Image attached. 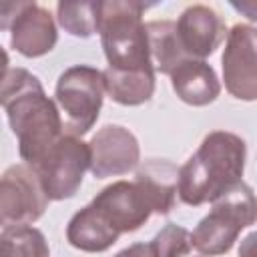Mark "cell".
I'll list each match as a JSON object with an SVG mask.
<instances>
[{"label":"cell","mask_w":257,"mask_h":257,"mask_svg":"<svg viewBox=\"0 0 257 257\" xmlns=\"http://www.w3.org/2000/svg\"><path fill=\"white\" fill-rule=\"evenodd\" d=\"M114 257H157L153 243H133L126 249L118 251Z\"/></svg>","instance_id":"obj_21"},{"label":"cell","mask_w":257,"mask_h":257,"mask_svg":"<svg viewBox=\"0 0 257 257\" xmlns=\"http://www.w3.org/2000/svg\"><path fill=\"white\" fill-rule=\"evenodd\" d=\"M90 173L94 179L126 175L141 161L137 137L120 124H104L88 143Z\"/></svg>","instance_id":"obj_11"},{"label":"cell","mask_w":257,"mask_h":257,"mask_svg":"<svg viewBox=\"0 0 257 257\" xmlns=\"http://www.w3.org/2000/svg\"><path fill=\"white\" fill-rule=\"evenodd\" d=\"M149 4L133 0H98V34L108 68L155 70L143 12Z\"/></svg>","instance_id":"obj_3"},{"label":"cell","mask_w":257,"mask_h":257,"mask_svg":"<svg viewBox=\"0 0 257 257\" xmlns=\"http://www.w3.org/2000/svg\"><path fill=\"white\" fill-rule=\"evenodd\" d=\"M48 195L40 183L38 173L22 165H12L4 171L0 181V221L2 227L30 225L38 221L46 207Z\"/></svg>","instance_id":"obj_8"},{"label":"cell","mask_w":257,"mask_h":257,"mask_svg":"<svg viewBox=\"0 0 257 257\" xmlns=\"http://www.w3.org/2000/svg\"><path fill=\"white\" fill-rule=\"evenodd\" d=\"M90 169V147L80 137L64 133L34 167L50 201H64L78 193Z\"/></svg>","instance_id":"obj_6"},{"label":"cell","mask_w":257,"mask_h":257,"mask_svg":"<svg viewBox=\"0 0 257 257\" xmlns=\"http://www.w3.org/2000/svg\"><path fill=\"white\" fill-rule=\"evenodd\" d=\"M106 94L122 106H139L155 94V70H114L104 68Z\"/></svg>","instance_id":"obj_16"},{"label":"cell","mask_w":257,"mask_h":257,"mask_svg":"<svg viewBox=\"0 0 257 257\" xmlns=\"http://www.w3.org/2000/svg\"><path fill=\"white\" fill-rule=\"evenodd\" d=\"M247 159L245 141L229 131L209 133L179 171V199L189 207L213 203L241 183Z\"/></svg>","instance_id":"obj_2"},{"label":"cell","mask_w":257,"mask_h":257,"mask_svg":"<svg viewBox=\"0 0 257 257\" xmlns=\"http://www.w3.org/2000/svg\"><path fill=\"white\" fill-rule=\"evenodd\" d=\"M102 70L86 64L66 68L56 82V104L64 114V131L76 137L86 135L98 120L104 98Z\"/></svg>","instance_id":"obj_5"},{"label":"cell","mask_w":257,"mask_h":257,"mask_svg":"<svg viewBox=\"0 0 257 257\" xmlns=\"http://www.w3.org/2000/svg\"><path fill=\"white\" fill-rule=\"evenodd\" d=\"M231 6L241 12L243 16H247L249 20L257 22V2L255 0H241V2H231Z\"/></svg>","instance_id":"obj_23"},{"label":"cell","mask_w":257,"mask_h":257,"mask_svg":"<svg viewBox=\"0 0 257 257\" xmlns=\"http://www.w3.org/2000/svg\"><path fill=\"white\" fill-rule=\"evenodd\" d=\"M225 88L237 100H257V28L235 24L227 32L223 56Z\"/></svg>","instance_id":"obj_9"},{"label":"cell","mask_w":257,"mask_h":257,"mask_svg":"<svg viewBox=\"0 0 257 257\" xmlns=\"http://www.w3.org/2000/svg\"><path fill=\"white\" fill-rule=\"evenodd\" d=\"M147 36H149V48L155 72L169 74L187 60V52L183 50V44L179 40L177 22L173 20H151L147 22Z\"/></svg>","instance_id":"obj_17"},{"label":"cell","mask_w":257,"mask_h":257,"mask_svg":"<svg viewBox=\"0 0 257 257\" xmlns=\"http://www.w3.org/2000/svg\"><path fill=\"white\" fill-rule=\"evenodd\" d=\"M257 221V197L247 183H237L217 201L193 229V247L201 255H223L231 251L239 233Z\"/></svg>","instance_id":"obj_4"},{"label":"cell","mask_w":257,"mask_h":257,"mask_svg":"<svg viewBox=\"0 0 257 257\" xmlns=\"http://www.w3.org/2000/svg\"><path fill=\"white\" fill-rule=\"evenodd\" d=\"M171 86L177 96L191 106H207L221 92V84L213 66L201 58L183 60L171 72Z\"/></svg>","instance_id":"obj_14"},{"label":"cell","mask_w":257,"mask_h":257,"mask_svg":"<svg viewBox=\"0 0 257 257\" xmlns=\"http://www.w3.org/2000/svg\"><path fill=\"white\" fill-rule=\"evenodd\" d=\"M0 16V28L10 30V44L18 54L38 58L56 46L58 32L54 18L36 2L2 4Z\"/></svg>","instance_id":"obj_7"},{"label":"cell","mask_w":257,"mask_h":257,"mask_svg":"<svg viewBox=\"0 0 257 257\" xmlns=\"http://www.w3.org/2000/svg\"><path fill=\"white\" fill-rule=\"evenodd\" d=\"M66 241L74 249H80L86 253H102L118 241V235L110 227H106V223L98 217V213L88 203L86 207L76 211L68 221Z\"/></svg>","instance_id":"obj_15"},{"label":"cell","mask_w":257,"mask_h":257,"mask_svg":"<svg viewBox=\"0 0 257 257\" xmlns=\"http://www.w3.org/2000/svg\"><path fill=\"white\" fill-rule=\"evenodd\" d=\"M0 96L8 124L18 141L20 159L34 169L66 133L60 110L44 92L38 76L18 66H4Z\"/></svg>","instance_id":"obj_1"},{"label":"cell","mask_w":257,"mask_h":257,"mask_svg":"<svg viewBox=\"0 0 257 257\" xmlns=\"http://www.w3.org/2000/svg\"><path fill=\"white\" fill-rule=\"evenodd\" d=\"M177 32L187 56L205 60L225 40L227 28L223 18L211 6L191 4L181 12L177 20Z\"/></svg>","instance_id":"obj_12"},{"label":"cell","mask_w":257,"mask_h":257,"mask_svg":"<svg viewBox=\"0 0 257 257\" xmlns=\"http://www.w3.org/2000/svg\"><path fill=\"white\" fill-rule=\"evenodd\" d=\"M92 209L118 237L141 229L153 215L151 205L135 181H114L92 201Z\"/></svg>","instance_id":"obj_10"},{"label":"cell","mask_w":257,"mask_h":257,"mask_svg":"<svg viewBox=\"0 0 257 257\" xmlns=\"http://www.w3.org/2000/svg\"><path fill=\"white\" fill-rule=\"evenodd\" d=\"M179 171L181 167L165 159H151L139 167L135 183L139 185L153 213L169 215L173 211L179 195Z\"/></svg>","instance_id":"obj_13"},{"label":"cell","mask_w":257,"mask_h":257,"mask_svg":"<svg viewBox=\"0 0 257 257\" xmlns=\"http://www.w3.org/2000/svg\"><path fill=\"white\" fill-rule=\"evenodd\" d=\"M237 257H257V231H253L241 239Z\"/></svg>","instance_id":"obj_22"},{"label":"cell","mask_w":257,"mask_h":257,"mask_svg":"<svg viewBox=\"0 0 257 257\" xmlns=\"http://www.w3.org/2000/svg\"><path fill=\"white\" fill-rule=\"evenodd\" d=\"M58 24L76 38H88L98 32V2H58Z\"/></svg>","instance_id":"obj_19"},{"label":"cell","mask_w":257,"mask_h":257,"mask_svg":"<svg viewBox=\"0 0 257 257\" xmlns=\"http://www.w3.org/2000/svg\"><path fill=\"white\" fill-rule=\"evenodd\" d=\"M151 243L157 257H185L193 249L191 231L175 223H167Z\"/></svg>","instance_id":"obj_20"},{"label":"cell","mask_w":257,"mask_h":257,"mask_svg":"<svg viewBox=\"0 0 257 257\" xmlns=\"http://www.w3.org/2000/svg\"><path fill=\"white\" fill-rule=\"evenodd\" d=\"M0 257H50V249L40 229L30 225H10L2 227Z\"/></svg>","instance_id":"obj_18"}]
</instances>
